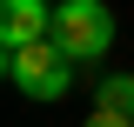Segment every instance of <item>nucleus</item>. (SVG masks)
<instances>
[{
  "label": "nucleus",
  "instance_id": "obj_1",
  "mask_svg": "<svg viewBox=\"0 0 134 127\" xmlns=\"http://www.w3.org/2000/svg\"><path fill=\"white\" fill-rule=\"evenodd\" d=\"M0 67H7V80H14L20 94H34V100H60V94H67V67H74V60H67V47L47 33V40H27V47H7V60H0Z\"/></svg>",
  "mask_w": 134,
  "mask_h": 127
},
{
  "label": "nucleus",
  "instance_id": "obj_2",
  "mask_svg": "<svg viewBox=\"0 0 134 127\" xmlns=\"http://www.w3.org/2000/svg\"><path fill=\"white\" fill-rule=\"evenodd\" d=\"M54 40L67 47V60H100L114 47V14L100 0H60L54 7Z\"/></svg>",
  "mask_w": 134,
  "mask_h": 127
},
{
  "label": "nucleus",
  "instance_id": "obj_3",
  "mask_svg": "<svg viewBox=\"0 0 134 127\" xmlns=\"http://www.w3.org/2000/svg\"><path fill=\"white\" fill-rule=\"evenodd\" d=\"M54 33V7L47 0H0V54L27 47V40H47Z\"/></svg>",
  "mask_w": 134,
  "mask_h": 127
},
{
  "label": "nucleus",
  "instance_id": "obj_4",
  "mask_svg": "<svg viewBox=\"0 0 134 127\" xmlns=\"http://www.w3.org/2000/svg\"><path fill=\"white\" fill-rule=\"evenodd\" d=\"M94 94H100L94 107H114V114H127V120H134V74H107Z\"/></svg>",
  "mask_w": 134,
  "mask_h": 127
},
{
  "label": "nucleus",
  "instance_id": "obj_5",
  "mask_svg": "<svg viewBox=\"0 0 134 127\" xmlns=\"http://www.w3.org/2000/svg\"><path fill=\"white\" fill-rule=\"evenodd\" d=\"M87 127H134V120H127V114H114V107H94V114H87Z\"/></svg>",
  "mask_w": 134,
  "mask_h": 127
}]
</instances>
